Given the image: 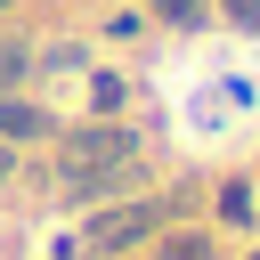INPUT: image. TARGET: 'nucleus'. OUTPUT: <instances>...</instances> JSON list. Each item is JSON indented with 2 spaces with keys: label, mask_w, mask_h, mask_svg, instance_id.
Returning <instances> with one entry per match:
<instances>
[{
  "label": "nucleus",
  "mask_w": 260,
  "mask_h": 260,
  "mask_svg": "<svg viewBox=\"0 0 260 260\" xmlns=\"http://www.w3.org/2000/svg\"><path fill=\"white\" fill-rule=\"evenodd\" d=\"M122 162H130V130H114V122H89V130L65 138V187H89Z\"/></svg>",
  "instance_id": "1"
},
{
  "label": "nucleus",
  "mask_w": 260,
  "mask_h": 260,
  "mask_svg": "<svg viewBox=\"0 0 260 260\" xmlns=\"http://www.w3.org/2000/svg\"><path fill=\"white\" fill-rule=\"evenodd\" d=\"M0 138H49V114L24 106V98H8V106H0Z\"/></svg>",
  "instance_id": "3"
},
{
  "label": "nucleus",
  "mask_w": 260,
  "mask_h": 260,
  "mask_svg": "<svg viewBox=\"0 0 260 260\" xmlns=\"http://www.w3.org/2000/svg\"><path fill=\"white\" fill-rule=\"evenodd\" d=\"M162 228V203H122V211H98L89 219V252H122V244H138V236H154Z\"/></svg>",
  "instance_id": "2"
},
{
  "label": "nucleus",
  "mask_w": 260,
  "mask_h": 260,
  "mask_svg": "<svg viewBox=\"0 0 260 260\" xmlns=\"http://www.w3.org/2000/svg\"><path fill=\"white\" fill-rule=\"evenodd\" d=\"M228 8V24H244V32H260V0H219Z\"/></svg>",
  "instance_id": "8"
},
{
  "label": "nucleus",
  "mask_w": 260,
  "mask_h": 260,
  "mask_svg": "<svg viewBox=\"0 0 260 260\" xmlns=\"http://www.w3.org/2000/svg\"><path fill=\"white\" fill-rule=\"evenodd\" d=\"M16 73H32V41H0V89H8Z\"/></svg>",
  "instance_id": "5"
},
{
  "label": "nucleus",
  "mask_w": 260,
  "mask_h": 260,
  "mask_svg": "<svg viewBox=\"0 0 260 260\" xmlns=\"http://www.w3.org/2000/svg\"><path fill=\"white\" fill-rule=\"evenodd\" d=\"M219 211H228V219H252V187L228 179V187H219Z\"/></svg>",
  "instance_id": "6"
},
{
  "label": "nucleus",
  "mask_w": 260,
  "mask_h": 260,
  "mask_svg": "<svg viewBox=\"0 0 260 260\" xmlns=\"http://www.w3.org/2000/svg\"><path fill=\"white\" fill-rule=\"evenodd\" d=\"M0 8H8V0H0Z\"/></svg>",
  "instance_id": "9"
},
{
  "label": "nucleus",
  "mask_w": 260,
  "mask_h": 260,
  "mask_svg": "<svg viewBox=\"0 0 260 260\" xmlns=\"http://www.w3.org/2000/svg\"><path fill=\"white\" fill-rule=\"evenodd\" d=\"M154 260H211V236H195V228H171Z\"/></svg>",
  "instance_id": "4"
},
{
  "label": "nucleus",
  "mask_w": 260,
  "mask_h": 260,
  "mask_svg": "<svg viewBox=\"0 0 260 260\" xmlns=\"http://www.w3.org/2000/svg\"><path fill=\"white\" fill-rule=\"evenodd\" d=\"M162 8V24H203V0H154Z\"/></svg>",
  "instance_id": "7"
},
{
  "label": "nucleus",
  "mask_w": 260,
  "mask_h": 260,
  "mask_svg": "<svg viewBox=\"0 0 260 260\" xmlns=\"http://www.w3.org/2000/svg\"><path fill=\"white\" fill-rule=\"evenodd\" d=\"M252 260H260V252H252Z\"/></svg>",
  "instance_id": "10"
}]
</instances>
